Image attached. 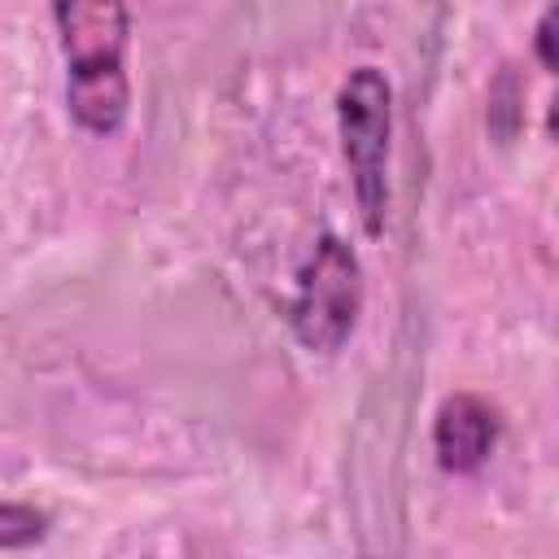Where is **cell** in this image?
I'll return each mask as SVG.
<instances>
[{
  "mask_svg": "<svg viewBox=\"0 0 559 559\" xmlns=\"http://www.w3.org/2000/svg\"><path fill=\"white\" fill-rule=\"evenodd\" d=\"M66 66V114L79 131L109 140L131 118V17L122 0H52Z\"/></svg>",
  "mask_w": 559,
  "mask_h": 559,
  "instance_id": "obj_1",
  "label": "cell"
},
{
  "mask_svg": "<svg viewBox=\"0 0 559 559\" xmlns=\"http://www.w3.org/2000/svg\"><path fill=\"white\" fill-rule=\"evenodd\" d=\"M336 140L358 223L371 240H380L389 218V144H393V87L380 66H354L341 79Z\"/></svg>",
  "mask_w": 559,
  "mask_h": 559,
  "instance_id": "obj_2",
  "label": "cell"
},
{
  "mask_svg": "<svg viewBox=\"0 0 559 559\" xmlns=\"http://www.w3.org/2000/svg\"><path fill=\"white\" fill-rule=\"evenodd\" d=\"M48 524H52V515L44 507H35V502H17V498L0 502V550L4 555H17V550L44 542L48 537Z\"/></svg>",
  "mask_w": 559,
  "mask_h": 559,
  "instance_id": "obj_5",
  "label": "cell"
},
{
  "mask_svg": "<svg viewBox=\"0 0 559 559\" xmlns=\"http://www.w3.org/2000/svg\"><path fill=\"white\" fill-rule=\"evenodd\" d=\"M502 437V415L480 393H450L432 415V454L445 476H472L489 463Z\"/></svg>",
  "mask_w": 559,
  "mask_h": 559,
  "instance_id": "obj_4",
  "label": "cell"
},
{
  "mask_svg": "<svg viewBox=\"0 0 559 559\" xmlns=\"http://www.w3.org/2000/svg\"><path fill=\"white\" fill-rule=\"evenodd\" d=\"M533 57L559 79V0L546 4L537 26H533ZM546 131H550V140H559V92H555V100L546 109Z\"/></svg>",
  "mask_w": 559,
  "mask_h": 559,
  "instance_id": "obj_6",
  "label": "cell"
},
{
  "mask_svg": "<svg viewBox=\"0 0 559 559\" xmlns=\"http://www.w3.org/2000/svg\"><path fill=\"white\" fill-rule=\"evenodd\" d=\"M367 301L362 262L349 240L336 231H323L314 249L306 253L293 297H288V332L306 354L332 358L349 345Z\"/></svg>",
  "mask_w": 559,
  "mask_h": 559,
  "instance_id": "obj_3",
  "label": "cell"
}]
</instances>
